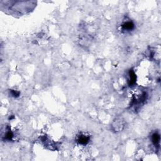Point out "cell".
<instances>
[{"instance_id": "3957f363", "label": "cell", "mask_w": 161, "mask_h": 161, "mask_svg": "<svg viewBox=\"0 0 161 161\" xmlns=\"http://www.w3.org/2000/svg\"><path fill=\"white\" fill-rule=\"evenodd\" d=\"M160 135L158 133H154L152 135V143L154 144L155 147H159L160 145Z\"/></svg>"}, {"instance_id": "6da1fadb", "label": "cell", "mask_w": 161, "mask_h": 161, "mask_svg": "<svg viewBox=\"0 0 161 161\" xmlns=\"http://www.w3.org/2000/svg\"><path fill=\"white\" fill-rule=\"evenodd\" d=\"M89 140H90L89 136L86 135L84 134L79 135L77 138V142L82 145H87L89 143Z\"/></svg>"}, {"instance_id": "7a4b0ae2", "label": "cell", "mask_w": 161, "mask_h": 161, "mask_svg": "<svg viewBox=\"0 0 161 161\" xmlns=\"http://www.w3.org/2000/svg\"><path fill=\"white\" fill-rule=\"evenodd\" d=\"M135 27V25L132 21H127L125 22L122 25H121V29L125 31H131Z\"/></svg>"}]
</instances>
